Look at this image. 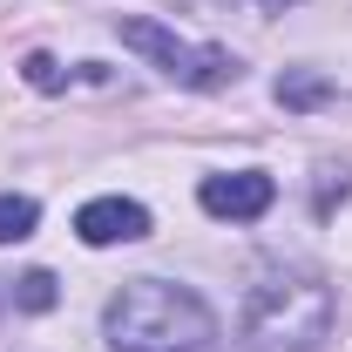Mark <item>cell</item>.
<instances>
[{"label": "cell", "mask_w": 352, "mask_h": 352, "mask_svg": "<svg viewBox=\"0 0 352 352\" xmlns=\"http://www.w3.org/2000/svg\"><path fill=\"white\" fill-rule=\"evenodd\" d=\"M102 332H109V352H210L217 318L190 285L135 278V285H122L109 298Z\"/></svg>", "instance_id": "6da1fadb"}, {"label": "cell", "mask_w": 352, "mask_h": 352, "mask_svg": "<svg viewBox=\"0 0 352 352\" xmlns=\"http://www.w3.org/2000/svg\"><path fill=\"white\" fill-rule=\"evenodd\" d=\"M332 285H318L305 271H271L244 298V325L237 339L244 352H318L332 332Z\"/></svg>", "instance_id": "7a4b0ae2"}, {"label": "cell", "mask_w": 352, "mask_h": 352, "mask_svg": "<svg viewBox=\"0 0 352 352\" xmlns=\"http://www.w3.org/2000/svg\"><path fill=\"white\" fill-rule=\"evenodd\" d=\"M122 47H135V54H149L170 82L183 88H223V82H237V61L223 54V47H190V41H176L170 28H156V21H122Z\"/></svg>", "instance_id": "3957f363"}, {"label": "cell", "mask_w": 352, "mask_h": 352, "mask_svg": "<svg viewBox=\"0 0 352 352\" xmlns=\"http://www.w3.org/2000/svg\"><path fill=\"white\" fill-rule=\"evenodd\" d=\"M271 197H278V183L264 170H230V176H204V190H197V204L210 210V217H230V223H251L271 210Z\"/></svg>", "instance_id": "277c9868"}, {"label": "cell", "mask_w": 352, "mask_h": 352, "mask_svg": "<svg viewBox=\"0 0 352 352\" xmlns=\"http://www.w3.org/2000/svg\"><path fill=\"white\" fill-rule=\"evenodd\" d=\"M75 237L82 244H135V237H149V210L129 197H95L75 217Z\"/></svg>", "instance_id": "5b68a950"}, {"label": "cell", "mask_w": 352, "mask_h": 352, "mask_svg": "<svg viewBox=\"0 0 352 352\" xmlns=\"http://www.w3.org/2000/svg\"><path fill=\"white\" fill-rule=\"evenodd\" d=\"M34 223H41V210H34V197H0V244H21V237H34Z\"/></svg>", "instance_id": "8992f818"}, {"label": "cell", "mask_w": 352, "mask_h": 352, "mask_svg": "<svg viewBox=\"0 0 352 352\" xmlns=\"http://www.w3.org/2000/svg\"><path fill=\"white\" fill-rule=\"evenodd\" d=\"M325 95H332V82H325V75H305V68L278 82V102H285V109H318Z\"/></svg>", "instance_id": "52a82bcc"}, {"label": "cell", "mask_w": 352, "mask_h": 352, "mask_svg": "<svg viewBox=\"0 0 352 352\" xmlns=\"http://www.w3.org/2000/svg\"><path fill=\"white\" fill-rule=\"evenodd\" d=\"M54 271H28V278H14V305L21 311H54Z\"/></svg>", "instance_id": "ba28073f"}, {"label": "cell", "mask_w": 352, "mask_h": 352, "mask_svg": "<svg viewBox=\"0 0 352 352\" xmlns=\"http://www.w3.org/2000/svg\"><path fill=\"white\" fill-rule=\"evenodd\" d=\"M21 75H28V88H41V95L68 88V75H61V61H54V54H28V61H21Z\"/></svg>", "instance_id": "9c48e42d"}, {"label": "cell", "mask_w": 352, "mask_h": 352, "mask_svg": "<svg viewBox=\"0 0 352 352\" xmlns=\"http://www.w3.org/2000/svg\"><path fill=\"white\" fill-rule=\"evenodd\" d=\"M264 7H298V0H264Z\"/></svg>", "instance_id": "30bf717a"}]
</instances>
